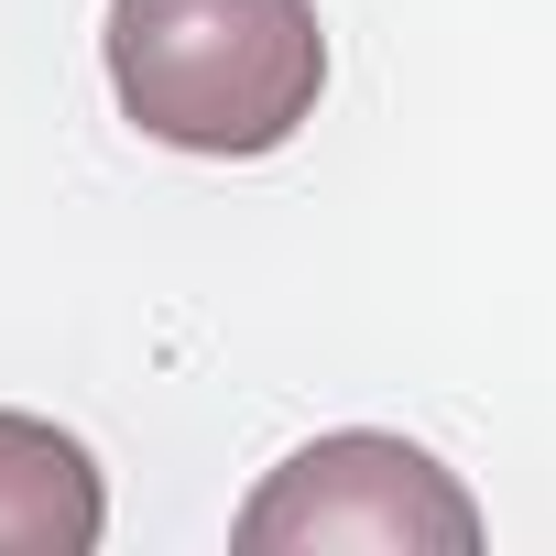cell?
Wrapping results in <instances>:
<instances>
[{
  "label": "cell",
  "instance_id": "6da1fadb",
  "mask_svg": "<svg viewBox=\"0 0 556 556\" xmlns=\"http://www.w3.org/2000/svg\"><path fill=\"white\" fill-rule=\"evenodd\" d=\"M99 45L121 121L207 164L285 153L328 99L317 0H110Z\"/></svg>",
  "mask_w": 556,
  "mask_h": 556
},
{
  "label": "cell",
  "instance_id": "7a4b0ae2",
  "mask_svg": "<svg viewBox=\"0 0 556 556\" xmlns=\"http://www.w3.org/2000/svg\"><path fill=\"white\" fill-rule=\"evenodd\" d=\"M229 534H240V556H285V545H306V556H469L480 502L415 437L339 426V437H317L273 469L240 502Z\"/></svg>",
  "mask_w": 556,
  "mask_h": 556
},
{
  "label": "cell",
  "instance_id": "3957f363",
  "mask_svg": "<svg viewBox=\"0 0 556 556\" xmlns=\"http://www.w3.org/2000/svg\"><path fill=\"white\" fill-rule=\"evenodd\" d=\"M99 534H110V480L88 437L0 404V556H99Z\"/></svg>",
  "mask_w": 556,
  "mask_h": 556
}]
</instances>
